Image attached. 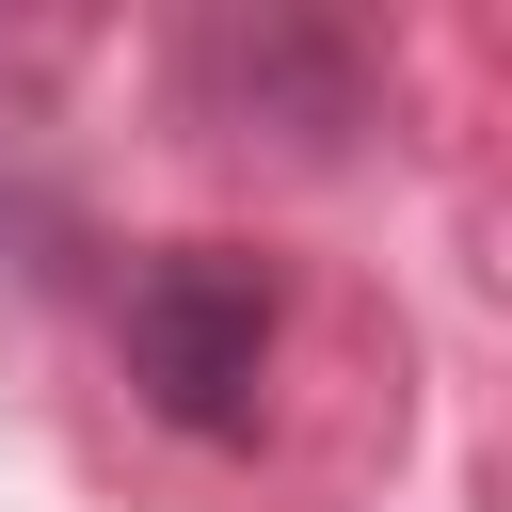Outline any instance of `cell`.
I'll list each match as a JSON object with an SVG mask.
<instances>
[{
	"label": "cell",
	"instance_id": "1",
	"mask_svg": "<svg viewBox=\"0 0 512 512\" xmlns=\"http://www.w3.org/2000/svg\"><path fill=\"white\" fill-rule=\"evenodd\" d=\"M256 368H272V272L240 240H176V256L128 272V384L176 432H240Z\"/></svg>",
	"mask_w": 512,
	"mask_h": 512
}]
</instances>
